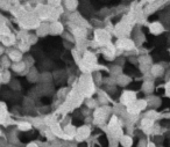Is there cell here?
I'll return each mask as SVG.
<instances>
[{
  "label": "cell",
  "instance_id": "1",
  "mask_svg": "<svg viewBox=\"0 0 170 147\" xmlns=\"http://www.w3.org/2000/svg\"><path fill=\"white\" fill-rule=\"evenodd\" d=\"M135 94L133 92H125L121 96V102L125 104H132V103H135Z\"/></svg>",
  "mask_w": 170,
  "mask_h": 147
},
{
  "label": "cell",
  "instance_id": "2",
  "mask_svg": "<svg viewBox=\"0 0 170 147\" xmlns=\"http://www.w3.org/2000/svg\"><path fill=\"white\" fill-rule=\"evenodd\" d=\"M150 73L153 76L159 78V76H162L164 74V70H163V67L161 66V65H154V66L151 67Z\"/></svg>",
  "mask_w": 170,
  "mask_h": 147
},
{
  "label": "cell",
  "instance_id": "3",
  "mask_svg": "<svg viewBox=\"0 0 170 147\" xmlns=\"http://www.w3.org/2000/svg\"><path fill=\"white\" fill-rule=\"evenodd\" d=\"M149 29H150V31L154 34V35H159V34L163 30V27H162L161 23H153L150 27H149Z\"/></svg>",
  "mask_w": 170,
  "mask_h": 147
},
{
  "label": "cell",
  "instance_id": "4",
  "mask_svg": "<svg viewBox=\"0 0 170 147\" xmlns=\"http://www.w3.org/2000/svg\"><path fill=\"white\" fill-rule=\"evenodd\" d=\"M141 88H142V92H143V93L149 94V93H151L153 89H154V86H153V84H151L150 81H147V82H145V84L142 85Z\"/></svg>",
  "mask_w": 170,
  "mask_h": 147
},
{
  "label": "cell",
  "instance_id": "5",
  "mask_svg": "<svg viewBox=\"0 0 170 147\" xmlns=\"http://www.w3.org/2000/svg\"><path fill=\"white\" fill-rule=\"evenodd\" d=\"M121 144L122 146L125 147H129L132 145V138L127 137V136H125V137L121 138Z\"/></svg>",
  "mask_w": 170,
  "mask_h": 147
}]
</instances>
